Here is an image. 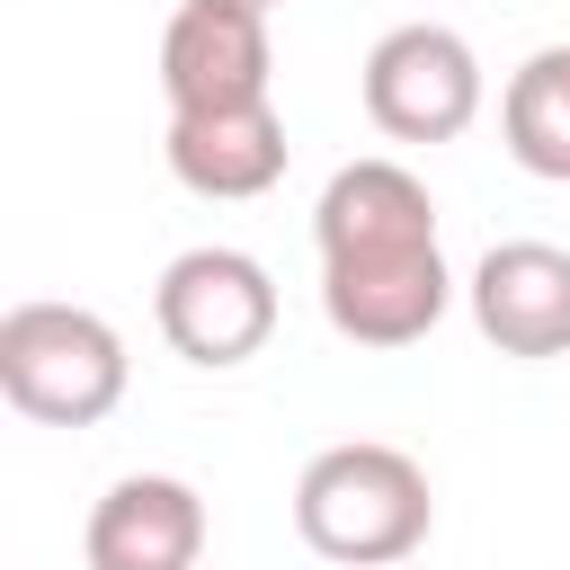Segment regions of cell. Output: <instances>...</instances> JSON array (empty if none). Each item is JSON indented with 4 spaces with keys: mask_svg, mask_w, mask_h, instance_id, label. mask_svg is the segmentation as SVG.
Returning a JSON list of instances; mask_svg holds the SVG:
<instances>
[{
    "mask_svg": "<svg viewBox=\"0 0 570 570\" xmlns=\"http://www.w3.org/2000/svg\"><path fill=\"white\" fill-rule=\"evenodd\" d=\"M312 240H321V312L338 338L419 347L445 321L454 276L436 249V196L401 160H347L312 205Z\"/></svg>",
    "mask_w": 570,
    "mask_h": 570,
    "instance_id": "cell-1",
    "label": "cell"
},
{
    "mask_svg": "<svg viewBox=\"0 0 570 570\" xmlns=\"http://www.w3.org/2000/svg\"><path fill=\"white\" fill-rule=\"evenodd\" d=\"M436 525V499H428V472L383 445V436H347V445H321L294 481V534L321 552V561H347V570H401Z\"/></svg>",
    "mask_w": 570,
    "mask_h": 570,
    "instance_id": "cell-2",
    "label": "cell"
},
{
    "mask_svg": "<svg viewBox=\"0 0 570 570\" xmlns=\"http://www.w3.org/2000/svg\"><path fill=\"white\" fill-rule=\"evenodd\" d=\"M0 392L45 428H98L125 401V338L89 303H18L0 321Z\"/></svg>",
    "mask_w": 570,
    "mask_h": 570,
    "instance_id": "cell-3",
    "label": "cell"
},
{
    "mask_svg": "<svg viewBox=\"0 0 570 570\" xmlns=\"http://www.w3.org/2000/svg\"><path fill=\"white\" fill-rule=\"evenodd\" d=\"M151 321L187 365H249L276 338V276L249 249H178L151 285Z\"/></svg>",
    "mask_w": 570,
    "mask_h": 570,
    "instance_id": "cell-4",
    "label": "cell"
},
{
    "mask_svg": "<svg viewBox=\"0 0 570 570\" xmlns=\"http://www.w3.org/2000/svg\"><path fill=\"white\" fill-rule=\"evenodd\" d=\"M365 116L392 142H454L481 116V53L436 18L392 27L365 53Z\"/></svg>",
    "mask_w": 570,
    "mask_h": 570,
    "instance_id": "cell-5",
    "label": "cell"
},
{
    "mask_svg": "<svg viewBox=\"0 0 570 570\" xmlns=\"http://www.w3.org/2000/svg\"><path fill=\"white\" fill-rule=\"evenodd\" d=\"M267 18L240 0H178L160 27V89L169 116H214V107H267Z\"/></svg>",
    "mask_w": 570,
    "mask_h": 570,
    "instance_id": "cell-6",
    "label": "cell"
},
{
    "mask_svg": "<svg viewBox=\"0 0 570 570\" xmlns=\"http://www.w3.org/2000/svg\"><path fill=\"white\" fill-rule=\"evenodd\" d=\"M472 321L499 356H570V249L499 240L472 267Z\"/></svg>",
    "mask_w": 570,
    "mask_h": 570,
    "instance_id": "cell-7",
    "label": "cell"
},
{
    "mask_svg": "<svg viewBox=\"0 0 570 570\" xmlns=\"http://www.w3.org/2000/svg\"><path fill=\"white\" fill-rule=\"evenodd\" d=\"M89 570H196L205 552V499L178 472H125L80 534Z\"/></svg>",
    "mask_w": 570,
    "mask_h": 570,
    "instance_id": "cell-8",
    "label": "cell"
},
{
    "mask_svg": "<svg viewBox=\"0 0 570 570\" xmlns=\"http://www.w3.org/2000/svg\"><path fill=\"white\" fill-rule=\"evenodd\" d=\"M169 178L187 196H214V205H240V196H267L285 178V116L276 107H214V116H169Z\"/></svg>",
    "mask_w": 570,
    "mask_h": 570,
    "instance_id": "cell-9",
    "label": "cell"
},
{
    "mask_svg": "<svg viewBox=\"0 0 570 570\" xmlns=\"http://www.w3.org/2000/svg\"><path fill=\"white\" fill-rule=\"evenodd\" d=\"M499 134H508V160L570 187V45H543L508 71V98H499Z\"/></svg>",
    "mask_w": 570,
    "mask_h": 570,
    "instance_id": "cell-10",
    "label": "cell"
},
{
    "mask_svg": "<svg viewBox=\"0 0 570 570\" xmlns=\"http://www.w3.org/2000/svg\"><path fill=\"white\" fill-rule=\"evenodd\" d=\"M240 9H258V18H267V9H276V0H240Z\"/></svg>",
    "mask_w": 570,
    "mask_h": 570,
    "instance_id": "cell-11",
    "label": "cell"
}]
</instances>
